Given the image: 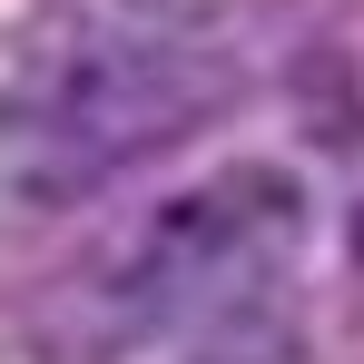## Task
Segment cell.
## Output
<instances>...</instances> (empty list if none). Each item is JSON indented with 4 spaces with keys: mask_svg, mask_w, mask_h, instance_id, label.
Masks as SVG:
<instances>
[{
    "mask_svg": "<svg viewBox=\"0 0 364 364\" xmlns=\"http://www.w3.org/2000/svg\"><path fill=\"white\" fill-rule=\"evenodd\" d=\"M305 187L286 168H217L207 187L168 197L138 246L119 256V315L128 325H217L246 305H276V276L296 266Z\"/></svg>",
    "mask_w": 364,
    "mask_h": 364,
    "instance_id": "1",
    "label": "cell"
},
{
    "mask_svg": "<svg viewBox=\"0 0 364 364\" xmlns=\"http://www.w3.org/2000/svg\"><path fill=\"white\" fill-rule=\"evenodd\" d=\"M40 99H60L69 119L89 128L109 158H148V148H168V138H187V119L197 109H217V69L197 60L187 40H119V30H79V40H60L50 60H40V79H30Z\"/></svg>",
    "mask_w": 364,
    "mask_h": 364,
    "instance_id": "2",
    "label": "cell"
},
{
    "mask_svg": "<svg viewBox=\"0 0 364 364\" xmlns=\"http://www.w3.org/2000/svg\"><path fill=\"white\" fill-rule=\"evenodd\" d=\"M109 178H119V158L69 119L60 99H40L30 79L0 89V246L50 237V227L79 217Z\"/></svg>",
    "mask_w": 364,
    "mask_h": 364,
    "instance_id": "3",
    "label": "cell"
}]
</instances>
